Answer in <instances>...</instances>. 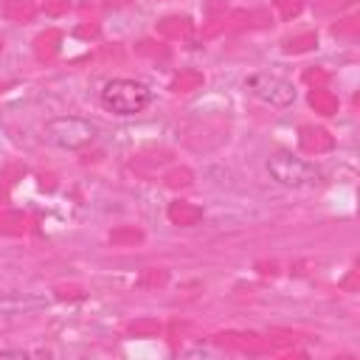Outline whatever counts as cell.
<instances>
[{"mask_svg": "<svg viewBox=\"0 0 360 360\" xmlns=\"http://www.w3.org/2000/svg\"><path fill=\"white\" fill-rule=\"evenodd\" d=\"M98 101H101V107L107 112L121 115V118H129V115L143 112L152 104V90H149V84H143L138 79L115 76V79H110V82L101 84Z\"/></svg>", "mask_w": 360, "mask_h": 360, "instance_id": "6da1fadb", "label": "cell"}, {"mask_svg": "<svg viewBox=\"0 0 360 360\" xmlns=\"http://www.w3.org/2000/svg\"><path fill=\"white\" fill-rule=\"evenodd\" d=\"M267 174L278 183V186H284V188H318L321 183H323V172L315 166V163H309V160H304V158H295V155H290V152H276V155H270L267 158Z\"/></svg>", "mask_w": 360, "mask_h": 360, "instance_id": "7a4b0ae2", "label": "cell"}, {"mask_svg": "<svg viewBox=\"0 0 360 360\" xmlns=\"http://www.w3.org/2000/svg\"><path fill=\"white\" fill-rule=\"evenodd\" d=\"M42 135L51 146L65 149V152H76V149H84L96 141L98 127L87 118H79V115H59V118H51L45 124Z\"/></svg>", "mask_w": 360, "mask_h": 360, "instance_id": "3957f363", "label": "cell"}, {"mask_svg": "<svg viewBox=\"0 0 360 360\" xmlns=\"http://www.w3.org/2000/svg\"><path fill=\"white\" fill-rule=\"evenodd\" d=\"M245 90L253 98H259V101H264L270 107H290L295 101L292 82H287V79H281L276 73H250L245 79Z\"/></svg>", "mask_w": 360, "mask_h": 360, "instance_id": "277c9868", "label": "cell"}]
</instances>
